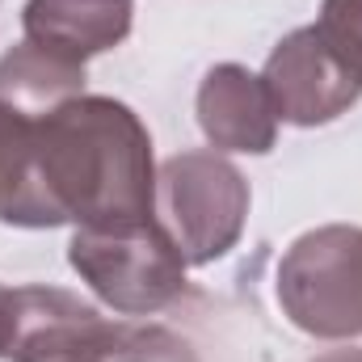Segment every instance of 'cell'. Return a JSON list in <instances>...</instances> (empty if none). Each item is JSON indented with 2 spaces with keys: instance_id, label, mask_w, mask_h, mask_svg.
<instances>
[{
  "instance_id": "6da1fadb",
  "label": "cell",
  "mask_w": 362,
  "mask_h": 362,
  "mask_svg": "<svg viewBox=\"0 0 362 362\" xmlns=\"http://www.w3.org/2000/svg\"><path fill=\"white\" fill-rule=\"evenodd\" d=\"M152 215V135L131 105L81 93L34 118L30 228H122Z\"/></svg>"
},
{
  "instance_id": "7a4b0ae2",
  "label": "cell",
  "mask_w": 362,
  "mask_h": 362,
  "mask_svg": "<svg viewBox=\"0 0 362 362\" xmlns=\"http://www.w3.org/2000/svg\"><path fill=\"white\" fill-rule=\"evenodd\" d=\"M68 262L122 316H152L185 295V257L152 215L122 228H76Z\"/></svg>"
},
{
  "instance_id": "3957f363",
  "label": "cell",
  "mask_w": 362,
  "mask_h": 362,
  "mask_svg": "<svg viewBox=\"0 0 362 362\" xmlns=\"http://www.w3.org/2000/svg\"><path fill=\"white\" fill-rule=\"evenodd\" d=\"M278 303L308 337H362V228L303 232L278 262Z\"/></svg>"
},
{
  "instance_id": "277c9868",
  "label": "cell",
  "mask_w": 362,
  "mask_h": 362,
  "mask_svg": "<svg viewBox=\"0 0 362 362\" xmlns=\"http://www.w3.org/2000/svg\"><path fill=\"white\" fill-rule=\"evenodd\" d=\"M156 211L189 266L236 249L249 219V181L219 152H177L156 173Z\"/></svg>"
},
{
  "instance_id": "5b68a950",
  "label": "cell",
  "mask_w": 362,
  "mask_h": 362,
  "mask_svg": "<svg viewBox=\"0 0 362 362\" xmlns=\"http://www.w3.org/2000/svg\"><path fill=\"white\" fill-rule=\"evenodd\" d=\"M262 85L270 93L278 122L291 127H325L362 97V81L329 51L316 25H303L274 47Z\"/></svg>"
},
{
  "instance_id": "8992f818",
  "label": "cell",
  "mask_w": 362,
  "mask_h": 362,
  "mask_svg": "<svg viewBox=\"0 0 362 362\" xmlns=\"http://www.w3.org/2000/svg\"><path fill=\"white\" fill-rule=\"evenodd\" d=\"M114 320L59 286H13L4 303V362H81L101 346Z\"/></svg>"
},
{
  "instance_id": "52a82bcc",
  "label": "cell",
  "mask_w": 362,
  "mask_h": 362,
  "mask_svg": "<svg viewBox=\"0 0 362 362\" xmlns=\"http://www.w3.org/2000/svg\"><path fill=\"white\" fill-rule=\"evenodd\" d=\"M198 127L215 152L266 156L278 139V114L262 76L240 64H215L198 85Z\"/></svg>"
},
{
  "instance_id": "ba28073f",
  "label": "cell",
  "mask_w": 362,
  "mask_h": 362,
  "mask_svg": "<svg viewBox=\"0 0 362 362\" xmlns=\"http://www.w3.org/2000/svg\"><path fill=\"white\" fill-rule=\"evenodd\" d=\"M131 17L135 0H25L21 30L30 42L85 64L131 34Z\"/></svg>"
},
{
  "instance_id": "9c48e42d",
  "label": "cell",
  "mask_w": 362,
  "mask_h": 362,
  "mask_svg": "<svg viewBox=\"0 0 362 362\" xmlns=\"http://www.w3.org/2000/svg\"><path fill=\"white\" fill-rule=\"evenodd\" d=\"M81 93H85V64L81 59H68V55L38 47L30 38L0 55V101L30 114V118H42Z\"/></svg>"
},
{
  "instance_id": "30bf717a",
  "label": "cell",
  "mask_w": 362,
  "mask_h": 362,
  "mask_svg": "<svg viewBox=\"0 0 362 362\" xmlns=\"http://www.w3.org/2000/svg\"><path fill=\"white\" fill-rule=\"evenodd\" d=\"M34 202V118L0 101V223L30 228Z\"/></svg>"
},
{
  "instance_id": "8fae6325",
  "label": "cell",
  "mask_w": 362,
  "mask_h": 362,
  "mask_svg": "<svg viewBox=\"0 0 362 362\" xmlns=\"http://www.w3.org/2000/svg\"><path fill=\"white\" fill-rule=\"evenodd\" d=\"M81 362H198L194 346L160 329V325H135V320H114L101 346L85 354Z\"/></svg>"
},
{
  "instance_id": "7c38bea8",
  "label": "cell",
  "mask_w": 362,
  "mask_h": 362,
  "mask_svg": "<svg viewBox=\"0 0 362 362\" xmlns=\"http://www.w3.org/2000/svg\"><path fill=\"white\" fill-rule=\"evenodd\" d=\"M316 30L329 51L362 81V0H325Z\"/></svg>"
},
{
  "instance_id": "4fadbf2b",
  "label": "cell",
  "mask_w": 362,
  "mask_h": 362,
  "mask_svg": "<svg viewBox=\"0 0 362 362\" xmlns=\"http://www.w3.org/2000/svg\"><path fill=\"white\" fill-rule=\"evenodd\" d=\"M312 362H362V350H329V354H320Z\"/></svg>"
},
{
  "instance_id": "5bb4252c",
  "label": "cell",
  "mask_w": 362,
  "mask_h": 362,
  "mask_svg": "<svg viewBox=\"0 0 362 362\" xmlns=\"http://www.w3.org/2000/svg\"><path fill=\"white\" fill-rule=\"evenodd\" d=\"M4 303H8V286H0V333H4Z\"/></svg>"
}]
</instances>
